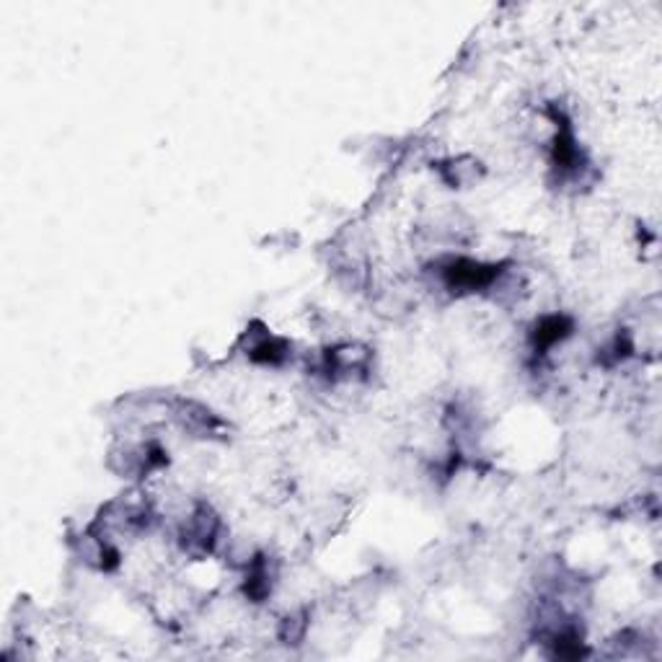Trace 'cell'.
I'll list each match as a JSON object with an SVG mask.
<instances>
[{
    "label": "cell",
    "mask_w": 662,
    "mask_h": 662,
    "mask_svg": "<svg viewBox=\"0 0 662 662\" xmlns=\"http://www.w3.org/2000/svg\"><path fill=\"white\" fill-rule=\"evenodd\" d=\"M504 267H508V262L490 264L469 257H448L443 262H438L435 274H438V282L448 290V293L453 298H463V295L490 293L494 282L500 280V274L504 272Z\"/></svg>",
    "instance_id": "cell-1"
},
{
    "label": "cell",
    "mask_w": 662,
    "mask_h": 662,
    "mask_svg": "<svg viewBox=\"0 0 662 662\" xmlns=\"http://www.w3.org/2000/svg\"><path fill=\"white\" fill-rule=\"evenodd\" d=\"M225 525L210 502H197L179 528V549L189 559H208L218 551Z\"/></svg>",
    "instance_id": "cell-2"
},
{
    "label": "cell",
    "mask_w": 662,
    "mask_h": 662,
    "mask_svg": "<svg viewBox=\"0 0 662 662\" xmlns=\"http://www.w3.org/2000/svg\"><path fill=\"white\" fill-rule=\"evenodd\" d=\"M169 409H171L173 422H177L179 428L192 438L225 440L228 430H231L223 417L215 414L208 404H202V401L197 399H173Z\"/></svg>",
    "instance_id": "cell-3"
},
{
    "label": "cell",
    "mask_w": 662,
    "mask_h": 662,
    "mask_svg": "<svg viewBox=\"0 0 662 662\" xmlns=\"http://www.w3.org/2000/svg\"><path fill=\"white\" fill-rule=\"evenodd\" d=\"M243 354H247L249 362L264 368H282L293 354V342L285 337L272 334L264 324H259V331H249L241 339Z\"/></svg>",
    "instance_id": "cell-4"
},
{
    "label": "cell",
    "mask_w": 662,
    "mask_h": 662,
    "mask_svg": "<svg viewBox=\"0 0 662 662\" xmlns=\"http://www.w3.org/2000/svg\"><path fill=\"white\" fill-rule=\"evenodd\" d=\"M574 331V321L566 313H549L541 317L531 329V352L533 358H546L556 344L570 339Z\"/></svg>",
    "instance_id": "cell-5"
},
{
    "label": "cell",
    "mask_w": 662,
    "mask_h": 662,
    "mask_svg": "<svg viewBox=\"0 0 662 662\" xmlns=\"http://www.w3.org/2000/svg\"><path fill=\"white\" fill-rule=\"evenodd\" d=\"M440 179L451 189H469L484 179V163L477 161L474 156H459V159L438 163Z\"/></svg>",
    "instance_id": "cell-6"
},
{
    "label": "cell",
    "mask_w": 662,
    "mask_h": 662,
    "mask_svg": "<svg viewBox=\"0 0 662 662\" xmlns=\"http://www.w3.org/2000/svg\"><path fill=\"white\" fill-rule=\"evenodd\" d=\"M309 613L305 611H295V613H288L285 619L280 621V629H278V636L282 644H290V648H298L305 640V634H309Z\"/></svg>",
    "instance_id": "cell-7"
}]
</instances>
